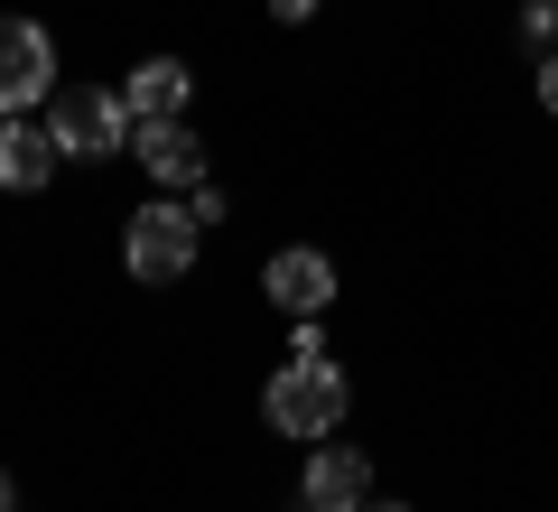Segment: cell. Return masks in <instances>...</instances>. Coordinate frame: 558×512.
<instances>
[{
    "label": "cell",
    "instance_id": "cell-10",
    "mask_svg": "<svg viewBox=\"0 0 558 512\" xmlns=\"http://www.w3.org/2000/svg\"><path fill=\"white\" fill-rule=\"evenodd\" d=\"M521 28H531V38H549V47H558V0H531V10H521Z\"/></svg>",
    "mask_w": 558,
    "mask_h": 512
},
{
    "label": "cell",
    "instance_id": "cell-9",
    "mask_svg": "<svg viewBox=\"0 0 558 512\" xmlns=\"http://www.w3.org/2000/svg\"><path fill=\"white\" fill-rule=\"evenodd\" d=\"M186 66L178 57H149V66H131V84H121V103H131V121H178L186 112Z\"/></svg>",
    "mask_w": 558,
    "mask_h": 512
},
{
    "label": "cell",
    "instance_id": "cell-14",
    "mask_svg": "<svg viewBox=\"0 0 558 512\" xmlns=\"http://www.w3.org/2000/svg\"><path fill=\"white\" fill-rule=\"evenodd\" d=\"M363 512H410V503H363Z\"/></svg>",
    "mask_w": 558,
    "mask_h": 512
},
{
    "label": "cell",
    "instance_id": "cell-3",
    "mask_svg": "<svg viewBox=\"0 0 558 512\" xmlns=\"http://www.w3.org/2000/svg\"><path fill=\"white\" fill-rule=\"evenodd\" d=\"M47 131H57L65 158H112V150H131V103L102 94V84H84V94L47 103Z\"/></svg>",
    "mask_w": 558,
    "mask_h": 512
},
{
    "label": "cell",
    "instance_id": "cell-7",
    "mask_svg": "<svg viewBox=\"0 0 558 512\" xmlns=\"http://www.w3.org/2000/svg\"><path fill=\"white\" fill-rule=\"evenodd\" d=\"M65 168V150H57V131L47 121H28V112H10L0 121V187H20V197H38L47 178Z\"/></svg>",
    "mask_w": 558,
    "mask_h": 512
},
{
    "label": "cell",
    "instance_id": "cell-6",
    "mask_svg": "<svg viewBox=\"0 0 558 512\" xmlns=\"http://www.w3.org/2000/svg\"><path fill=\"white\" fill-rule=\"evenodd\" d=\"M260 289H270L289 317H326V298H336V261H326V252H307V242H289V252H270Z\"/></svg>",
    "mask_w": 558,
    "mask_h": 512
},
{
    "label": "cell",
    "instance_id": "cell-11",
    "mask_svg": "<svg viewBox=\"0 0 558 512\" xmlns=\"http://www.w3.org/2000/svg\"><path fill=\"white\" fill-rule=\"evenodd\" d=\"M270 10H279L289 28H299V20H317V0H270Z\"/></svg>",
    "mask_w": 558,
    "mask_h": 512
},
{
    "label": "cell",
    "instance_id": "cell-1",
    "mask_svg": "<svg viewBox=\"0 0 558 512\" xmlns=\"http://www.w3.org/2000/svg\"><path fill=\"white\" fill-rule=\"evenodd\" d=\"M260 410H270L279 438H299V448H317V438L344 429V410H354V392H344V373L326 355H289V373H270V392H260Z\"/></svg>",
    "mask_w": 558,
    "mask_h": 512
},
{
    "label": "cell",
    "instance_id": "cell-12",
    "mask_svg": "<svg viewBox=\"0 0 558 512\" xmlns=\"http://www.w3.org/2000/svg\"><path fill=\"white\" fill-rule=\"evenodd\" d=\"M539 103H549V112H558V57L539 66Z\"/></svg>",
    "mask_w": 558,
    "mask_h": 512
},
{
    "label": "cell",
    "instance_id": "cell-8",
    "mask_svg": "<svg viewBox=\"0 0 558 512\" xmlns=\"http://www.w3.org/2000/svg\"><path fill=\"white\" fill-rule=\"evenodd\" d=\"M373 503V466H363V448H326L307 456V512H363Z\"/></svg>",
    "mask_w": 558,
    "mask_h": 512
},
{
    "label": "cell",
    "instance_id": "cell-13",
    "mask_svg": "<svg viewBox=\"0 0 558 512\" xmlns=\"http://www.w3.org/2000/svg\"><path fill=\"white\" fill-rule=\"evenodd\" d=\"M0 512H20V493H10V475H0Z\"/></svg>",
    "mask_w": 558,
    "mask_h": 512
},
{
    "label": "cell",
    "instance_id": "cell-4",
    "mask_svg": "<svg viewBox=\"0 0 558 512\" xmlns=\"http://www.w3.org/2000/svg\"><path fill=\"white\" fill-rule=\"evenodd\" d=\"M57 94V38L38 20H0V121Z\"/></svg>",
    "mask_w": 558,
    "mask_h": 512
},
{
    "label": "cell",
    "instance_id": "cell-2",
    "mask_svg": "<svg viewBox=\"0 0 558 512\" xmlns=\"http://www.w3.org/2000/svg\"><path fill=\"white\" fill-rule=\"evenodd\" d=\"M196 205H178V197H159V205H140L131 215V242H121V252H131V279H149V289H168V279H186L196 271Z\"/></svg>",
    "mask_w": 558,
    "mask_h": 512
},
{
    "label": "cell",
    "instance_id": "cell-5",
    "mask_svg": "<svg viewBox=\"0 0 558 512\" xmlns=\"http://www.w3.org/2000/svg\"><path fill=\"white\" fill-rule=\"evenodd\" d=\"M131 158L159 187H205V140L186 131V112L178 121H131Z\"/></svg>",
    "mask_w": 558,
    "mask_h": 512
}]
</instances>
